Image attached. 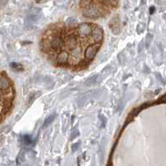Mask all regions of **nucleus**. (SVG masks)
I'll return each mask as SVG.
<instances>
[{
	"instance_id": "obj_1",
	"label": "nucleus",
	"mask_w": 166,
	"mask_h": 166,
	"mask_svg": "<svg viewBox=\"0 0 166 166\" xmlns=\"http://www.w3.org/2000/svg\"><path fill=\"white\" fill-rule=\"evenodd\" d=\"M77 38L74 36V34H69L66 38V46H68V48L73 50V52L77 51ZM78 52V51H77Z\"/></svg>"
},
{
	"instance_id": "obj_2",
	"label": "nucleus",
	"mask_w": 166,
	"mask_h": 166,
	"mask_svg": "<svg viewBox=\"0 0 166 166\" xmlns=\"http://www.w3.org/2000/svg\"><path fill=\"white\" fill-rule=\"evenodd\" d=\"M100 49V44L96 45H91L86 50V58L88 60H91L93 59V57L96 55V53L98 52Z\"/></svg>"
},
{
	"instance_id": "obj_3",
	"label": "nucleus",
	"mask_w": 166,
	"mask_h": 166,
	"mask_svg": "<svg viewBox=\"0 0 166 166\" xmlns=\"http://www.w3.org/2000/svg\"><path fill=\"white\" fill-rule=\"evenodd\" d=\"M9 87V81L5 77L1 76L0 77V89L2 90H7Z\"/></svg>"
},
{
	"instance_id": "obj_4",
	"label": "nucleus",
	"mask_w": 166,
	"mask_h": 166,
	"mask_svg": "<svg viewBox=\"0 0 166 166\" xmlns=\"http://www.w3.org/2000/svg\"><path fill=\"white\" fill-rule=\"evenodd\" d=\"M54 118H55V116L54 115H52V116H50L48 118H47V120L45 121L44 123V128H46L47 126H48L50 124L52 123V122L54 121Z\"/></svg>"
},
{
	"instance_id": "obj_5",
	"label": "nucleus",
	"mask_w": 166,
	"mask_h": 166,
	"mask_svg": "<svg viewBox=\"0 0 166 166\" xmlns=\"http://www.w3.org/2000/svg\"><path fill=\"white\" fill-rule=\"evenodd\" d=\"M23 140H24V141H25V143H26V144H30V143H31V142H32V140H31V139H30V137H29V136H28V135H25V136H24V137H23Z\"/></svg>"
},
{
	"instance_id": "obj_6",
	"label": "nucleus",
	"mask_w": 166,
	"mask_h": 166,
	"mask_svg": "<svg viewBox=\"0 0 166 166\" xmlns=\"http://www.w3.org/2000/svg\"><path fill=\"white\" fill-rule=\"evenodd\" d=\"M154 11H155V8H154L153 7H152V8H150V13H151V14L153 13V12Z\"/></svg>"
},
{
	"instance_id": "obj_7",
	"label": "nucleus",
	"mask_w": 166,
	"mask_h": 166,
	"mask_svg": "<svg viewBox=\"0 0 166 166\" xmlns=\"http://www.w3.org/2000/svg\"><path fill=\"white\" fill-rule=\"evenodd\" d=\"M0 100H1V96H0Z\"/></svg>"
}]
</instances>
